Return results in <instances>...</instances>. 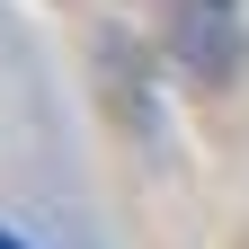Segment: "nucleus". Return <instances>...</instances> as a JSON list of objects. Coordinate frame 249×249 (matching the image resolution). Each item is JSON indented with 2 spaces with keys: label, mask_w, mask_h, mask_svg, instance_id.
I'll list each match as a JSON object with an SVG mask.
<instances>
[{
  "label": "nucleus",
  "mask_w": 249,
  "mask_h": 249,
  "mask_svg": "<svg viewBox=\"0 0 249 249\" xmlns=\"http://www.w3.org/2000/svg\"><path fill=\"white\" fill-rule=\"evenodd\" d=\"M0 249H27V240H18V231H0Z\"/></svg>",
  "instance_id": "f257e3e1"
}]
</instances>
